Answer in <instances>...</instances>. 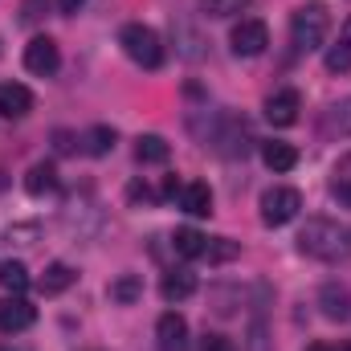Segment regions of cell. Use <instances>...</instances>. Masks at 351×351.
<instances>
[{
    "label": "cell",
    "instance_id": "cell-1",
    "mask_svg": "<svg viewBox=\"0 0 351 351\" xmlns=\"http://www.w3.org/2000/svg\"><path fill=\"white\" fill-rule=\"evenodd\" d=\"M351 250V229L331 221V217H311L298 233V254L319 258V262H335Z\"/></svg>",
    "mask_w": 351,
    "mask_h": 351
},
{
    "label": "cell",
    "instance_id": "cell-2",
    "mask_svg": "<svg viewBox=\"0 0 351 351\" xmlns=\"http://www.w3.org/2000/svg\"><path fill=\"white\" fill-rule=\"evenodd\" d=\"M327 33H331V12H327L323 0H306V4L290 16V41H294L298 53H315V49H323Z\"/></svg>",
    "mask_w": 351,
    "mask_h": 351
},
{
    "label": "cell",
    "instance_id": "cell-3",
    "mask_svg": "<svg viewBox=\"0 0 351 351\" xmlns=\"http://www.w3.org/2000/svg\"><path fill=\"white\" fill-rule=\"evenodd\" d=\"M119 45H123V53H127L135 66H143V70H160V66H164V41H160V33H156L152 25H127V29L119 33Z\"/></svg>",
    "mask_w": 351,
    "mask_h": 351
},
{
    "label": "cell",
    "instance_id": "cell-4",
    "mask_svg": "<svg viewBox=\"0 0 351 351\" xmlns=\"http://www.w3.org/2000/svg\"><path fill=\"white\" fill-rule=\"evenodd\" d=\"M298 208H302L298 188H269V192H262V225H269V229L290 225L298 217Z\"/></svg>",
    "mask_w": 351,
    "mask_h": 351
},
{
    "label": "cell",
    "instance_id": "cell-5",
    "mask_svg": "<svg viewBox=\"0 0 351 351\" xmlns=\"http://www.w3.org/2000/svg\"><path fill=\"white\" fill-rule=\"evenodd\" d=\"M229 41H233V53L237 58H258V53H265V45H269V29H265V21H258V16H241L233 25Z\"/></svg>",
    "mask_w": 351,
    "mask_h": 351
},
{
    "label": "cell",
    "instance_id": "cell-6",
    "mask_svg": "<svg viewBox=\"0 0 351 351\" xmlns=\"http://www.w3.org/2000/svg\"><path fill=\"white\" fill-rule=\"evenodd\" d=\"M25 70L37 74V78H53L62 70V53H58V41L53 37H33L25 45Z\"/></svg>",
    "mask_w": 351,
    "mask_h": 351
},
{
    "label": "cell",
    "instance_id": "cell-7",
    "mask_svg": "<svg viewBox=\"0 0 351 351\" xmlns=\"http://www.w3.org/2000/svg\"><path fill=\"white\" fill-rule=\"evenodd\" d=\"M37 323V306H29L21 294H8L0 302V335H21Z\"/></svg>",
    "mask_w": 351,
    "mask_h": 351
},
{
    "label": "cell",
    "instance_id": "cell-8",
    "mask_svg": "<svg viewBox=\"0 0 351 351\" xmlns=\"http://www.w3.org/2000/svg\"><path fill=\"white\" fill-rule=\"evenodd\" d=\"M298 110H302V98H298V90H274L269 98H265V119L274 123V127H294L298 123Z\"/></svg>",
    "mask_w": 351,
    "mask_h": 351
},
{
    "label": "cell",
    "instance_id": "cell-9",
    "mask_svg": "<svg viewBox=\"0 0 351 351\" xmlns=\"http://www.w3.org/2000/svg\"><path fill=\"white\" fill-rule=\"evenodd\" d=\"M156 343L160 351H188V323H184V315H160V323H156Z\"/></svg>",
    "mask_w": 351,
    "mask_h": 351
},
{
    "label": "cell",
    "instance_id": "cell-10",
    "mask_svg": "<svg viewBox=\"0 0 351 351\" xmlns=\"http://www.w3.org/2000/svg\"><path fill=\"white\" fill-rule=\"evenodd\" d=\"M29 110H33L29 86H21V82H4L0 86V119H25Z\"/></svg>",
    "mask_w": 351,
    "mask_h": 351
},
{
    "label": "cell",
    "instance_id": "cell-11",
    "mask_svg": "<svg viewBox=\"0 0 351 351\" xmlns=\"http://www.w3.org/2000/svg\"><path fill=\"white\" fill-rule=\"evenodd\" d=\"M323 66H327L331 74H348V70H351V16L343 21V29H339L335 45H327V53H323Z\"/></svg>",
    "mask_w": 351,
    "mask_h": 351
},
{
    "label": "cell",
    "instance_id": "cell-12",
    "mask_svg": "<svg viewBox=\"0 0 351 351\" xmlns=\"http://www.w3.org/2000/svg\"><path fill=\"white\" fill-rule=\"evenodd\" d=\"M262 164L269 172H290L298 164V147L282 143V139H269V143H262Z\"/></svg>",
    "mask_w": 351,
    "mask_h": 351
},
{
    "label": "cell",
    "instance_id": "cell-13",
    "mask_svg": "<svg viewBox=\"0 0 351 351\" xmlns=\"http://www.w3.org/2000/svg\"><path fill=\"white\" fill-rule=\"evenodd\" d=\"M319 306H323V315H327V319L343 323V319L351 315V294L339 286V282H327V286H323V294H319Z\"/></svg>",
    "mask_w": 351,
    "mask_h": 351
},
{
    "label": "cell",
    "instance_id": "cell-14",
    "mask_svg": "<svg viewBox=\"0 0 351 351\" xmlns=\"http://www.w3.org/2000/svg\"><path fill=\"white\" fill-rule=\"evenodd\" d=\"M180 208L192 213V217H208V213H213V192H208V184H200V180L184 184V188H180Z\"/></svg>",
    "mask_w": 351,
    "mask_h": 351
},
{
    "label": "cell",
    "instance_id": "cell-15",
    "mask_svg": "<svg viewBox=\"0 0 351 351\" xmlns=\"http://www.w3.org/2000/svg\"><path fill=\"white\" fill-rule=\"evenodd\" d=\"M160 294H164L168 302H184V298H192V294H196V274H188V269H172V274H164Z\"/></svg>",
    "mask_w": 351,
    "mask_h": 351
},
{
    "label": "cell",
    "instance_id": "cell-16",
    "mask_svg": "<svg viewBox=\"0 0 351 351\" xmlns=\"http://www.w3.org/2000/svg\"><path fill=\"white\" fill-rule=\"evenodd\" d=\"M74 278H78V274H74L66 262H49L37 286H41V294H49V298H53V294H66V290L74 286Z\"/></svg>",
    "mask_w": 351,
    "mask_h": 351
},
{
    "label": "cell",
    "instance_id": "cell-17",
    "mask_svg": "<svg viewBox=\"0 0 351 351\" xmlns=\"http://www.w3.org/2000/svg\"><path fill=\"white\" fill-rule=\"evenodd\" d=\"M106 294H110V302H119V306H135V302L143 298V278H139V274H119Z\"/></svg>",
    "mask_w": 351,
    "mask_h": 351
},
{
    "label": "cell",
    "instance_id": "cell-18",
    "mask_svg": "<svg viewBox=\"0 0 351 351\" xmlns=\"http://www.w3.org/2000/svg\"><path fill=\"white\" fill-rule=\"evenodd\" d=\"M204 245H208V237L200 233V229H176V237H172V250H176V258H204Z\"/></svg>",
    "mask_w": 351,
    "mask_h": 351
},
{
    "label": "cell",
    "instance_id": "cell-19",
    "mask_svg": "<svg viewBox=\"0 0 351 351\" xmlns=\"http://www.w3.org/2000/svg\"><path fill=\"white\" fill-rule=\"evenodd\" d=\"M114 139H119V135H114V127H102V123H98V127H90L86 135H82V147H86V156L102 160V156H110V152H114Z\"/></svg>",
    "mask_w": 351,
    "mask_h": 351
},
{
    "label": "cell",
    "instance_id": "cell-20",
    "mask_svg": "<svg viewBox=\"0 0 351 351\" xmlns=\"http://www.w3.org/2000/svg\"><path fill=\"white\" fill-rule=\"evenodd\" d=\"M53 188H58L53 164H33V168L25 172V192H29V196H45V192H53Z\"/></svg>",
    "mask_w": 351,
    "mask_h": 351
},
{
    "label": "cell",
    "instance_id": "cell-21",
    "mask_svg": "<svg viewBox=\"0 0 351 351\" xmlns=\"http://www.w3.org/2000/svg\"><path fill=\"white\" fill-rule=\"evenodd\" d=\"M168 156H172V147L160 135H139V143H135V160L139 164H168Z\"/></svg>",
    "mask_w": 351,
    "mask_h": 351
},
{
    "label": "cell",
    "instance_id": "cell-22",
    "mask_svg": "<svg viewBox=\"0 0 351 351\" xmlns=\"http://www.w3.org/2000/svg\"><path fill=\"white\" fill-rule=\"evenodd\" d=\"M29 269H25V262H4L0 265V286L8 290V294H25L29 290Z\"/></svg>",
    "mask_w": 351,
    "mask_h": 351
},
{
    "label": "cell",
    "instance_id": "cell-23",
    "mask_svg": "<svg viewBox=\"0 0 351 351\" xmlns=\"http://www.w3.org/2000/svg\"><path fill=\"white\" fill-rule=\"evenodd\" d=\"M331 192H335L343 204H351V152L339 156V164H335V172H331Z\"/></svg>",
    "mask_w": 351,
    "mask_h": 351
},
{
    "label": "cell",
    "instance_id": "cell-24",
    "mask_svg": "<svg viewBox=\"0 0 351 351\" xmlns=\"http://www.w3.org/2000/svg\"><path fill=\"white\" fill-rule=\"evenodd\" d=\"M200 8L208 16H237V12L250 8V0H200Z\"/></svg>",
    "mask_w": 351,
    "mask_h": 351
},
{
    "label": "cell",
    "instance_id": "cell-25",
    "mask_svg": "<svg viewBox=\"0 0 351 351\" xmlns=\"http://www.w3.org/2000/svg\"><path fill=\"white\" fill-rule=\"evenodd\" d=\"M204 258H208V262H229V258H237V241L217 237V241H208V245H204Z\"/></svg>",
    "mask_w": 351,
    "mask_h": 351
},
{
    "label": "cell",
    "instance_id": "cell-26",
    "mask_svg": "<svg viewBox=\"0 0 351 351\" xmlns=\"http://www.w3.org/2000/svg\"><path fill=\"white\" fill-rule=\"evenodd\" d=\"M331 127L339 131V135H351V94L335 106V114H331Z\"/></svg>",
    "mask_w": 351,
    "mask_h": 351
},
{
    "label": "cell",
    "instance_id": "cell-27",
    "mask_svg": "<svg viewBox=\"0 0 351 351\" xmlns=\"http://www.w3.org/2000/svg\"><path fill=\"white\" fill-rule=\"evenodd\" d=\"M200 351H233V343H229L225 335H217V331H208V335L200 339Z\"/></svg>",
    "mask_w": 351,
    "mask_h": 351
},
{
    "label": "cell",
    "instance_id": "cell-28",
    "mask_svg": "<svg viewBox=\"0 0 351 351\" xmlns=\"http://www.w3.org/2000/svg\"><path fill=\"white\" fill-rule=\"evenodd\" d=\"M127 196H131V204H139V200H143V204H147V200H156V192H152L147 184H139V180L127 188Z\"/></svg>",
    "mask_w": 351,
    "mask_h": 351
},
{
    "label": "cell",
    "instance_id": "cell-29",
    "mask_svg": "<svg viewBox=\"0 0 351 351\" xmlns=\"http://www.w3.org/2000/svg\"><path fill=\"white\" fill-rule=\"evenodd\" d=\"M41 8H49V0H25V12H21V21H25V25H33V21L41 16Z\"/></svg>",
    "mask_w": 351,
    "mask_h": 351
},
{
    "label": "cell",
    "instance_id": "cell-30",
    "mask_svg": "<svg viewBox=\"0 0 351 351\" xmlns=\"http://www.w3.org/2000/svg\"><path fill=\"white\" fill-rule=\"evenodd\" d=\"M58 4H62V12H78V8H82L86 0H58Z\"/></svg>",
    "mask_w": 351,
    "mask_h": 351
},
{
    "label": "cell",
    "instance_id": "cell-31",
    "mask_svg": "<svg viewBox=\"0 0 351 351\" xmlns=\"http://www.w3.org/2000/svg\"><path fill=\"white\" fill-rule=\"evenodd\" d=\"M306 351H335V348H327V343H311Z\"/></svg>",
    "mask_w": 351,
    "mask_h": 351
}]
</instances>
